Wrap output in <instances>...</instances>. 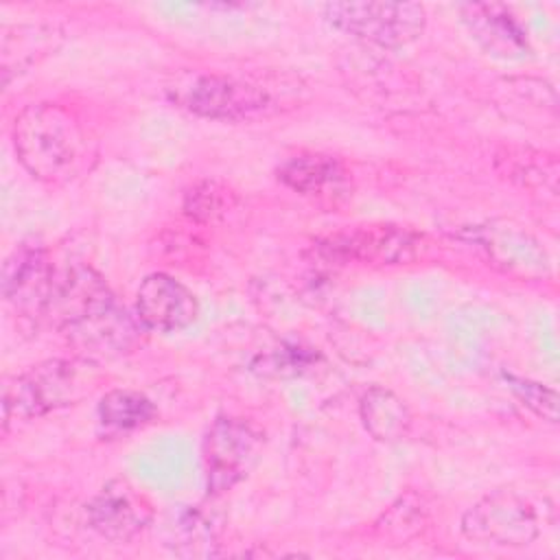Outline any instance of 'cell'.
<instances>
[{
    "label": "cell",
    "instance_id": "obj_1",
    "mask_svg": "<svg viewBox=\"0 0 560 560\" xmlns=\"http://www.w3.org/2000/svg\"><path fill=\"white\" fill-rule=\"evenodd\" d=\"M11 136L20 164L46 184L77 179L94 158L81 122L55 103L26 105L15 116Z\"/></svg>",
    "mask_w": 560,
    "mask_h": 560
},
{
    "label": "cell",
    "instance_id": "obj_2",
    "mask_svg": "<svg viewBox=\"0 0 560 560\" xmlns=\"http://www.w3.org/2000/svg\"><path fill=\"white\" fill-rule=\"evenodd\" d=\"M90 392L83 365L66 359H50L33 365L4 385L2 418L4 429L18 420H33L48 411L77 402Z\"/></svg>",
    "mask_w": 560,
    "mask_h": 560
},
{
    "label": "cell",
    "instance_id": "obj_3",
    "mask_svg": "<svg viewBox=\"0 0 560 560\" xmlns=\"http://www.w3.org/2000/svg\"><path fill=\"white\" fill-rule=\"evenodd\" d=\"M324 18L337 31L387 48L411 44L427 24L418 2H328Z\"/></svg>",
    "mask_w": 560,
    "mask_h": 560
},
{
    "label": "cell",
    "instance_id": "obj_4",
    "mask_svg": "<svg viewBox=\"0 0 560 560\" xmlns=\"http://www.w3.org/2000/svg\"><path fill=\"white\" fill-rule=\"evenodd\" d=\"M262 453V433L241 418H217L203 440L208 490L225 492L243 481Z\"/></svg>",
    "mask_w": 560,
    "mask_h": 560
},
{
    "label": "cell",
    "instance_id": "obj_5",
    "mask_svg": "<svg viewBox=\"0 0 560 560\" xmlns=\"http://www.w3.org/2000/svg\"><path fill=\"white\" fill-rule=\"evenodd\" d=\"M142 330L147 328L140 319L129 315L116 298L96 304L61 328L68 343L85 361H107L131 352Z\"/></svg>",
    "mask_w": 560,
    "mask_h": 560
},
{
    "label": "cell",
    "instance_id": "obj_6",
    "mask_svg": "<svg viewBox=\"0 0 560 560\" xmlns=\"http://www.w3.org/2000/svg\"><path fill=\"white\" fill-rule=\"evenodd\" d=\"M462 532L475 542L523 547L538 536V518L523 497L497 490L464 512Z\"/></svg>",
    "mask_w": 560,
    "mask_h": 560
},
{
    "label": "cell",
    "instance_id": "obj_7",
    "mask_svg": "<svg viewBox=\"0 0 560 560\" xmlns=\"http://www.w3.org/2000/svg\"><path fill=\"white\" fill-rule=\"evenodd\" d=\"M175 101L188 112L212 120H243L269 107L265 90L221 74H197L175 88Z\"/></svg>",
    "mask_w": 560,
    "mask_h": 560
},
{
    "label": "cell",
    "instance_id": "obj_8",
    "mask_svg": "<svg viewBox=\"0 0 560 560\" xmlns=\"http://www.w3.org/2000/svg\"><path fill=\"white\" fill-rule=\"evenodd\" d=\"M55 271L44 247L20 245L2 265V293L7 302L24 317H46Z\"/></svg>",
    "mask_w": 560,
    "mask_h": 560
},
{
    "label": "cell",
    "instance_id": "obj_9",
    "mask_svg": "<svg viewBox=\"0 0 560 560\" xmlns=\"http://www.w3.org/2000/svg\"><path fill=\"white\" fill-rule=\"evenodd\" d=\"M88 523L94 532L112 542L136 538L153 518L147 497L125 479L105 483L88 503Z\"/></svg>",
    "mask_w": 560,
    "mask_h": 560
},
{
    "label": "cell",
    "instance_id": "obj_10",
    "mask_svg": "<svg viewBox=\"0 0 560 560\" xmlns=\"http://www.w3.org/2000/svg\"><path fill=\"white\" fill-rule=\"evenodd\" d=\"M330 258L361 260L374 265L411 262L418 256L420 236L398 225H365L322 243Z\"/></svg>",
    "mask_w": 560,
    "mask_h": 560
},
{
    "label": "cell",
    "instance_id": "obj_11",
    "mask_svg": "<svg viewBox=\"0 0 560 560\" xmlns=\"http://www.w3.org/2000/svg\"><path fill=\"white\" fill-rule=\"evenodd\" d=\"M199 315L192 291L166 273L147 276L136 293V317L147 330L175 332Z\"/></svg>",
    "mask_w": 560,
    "mask_h": 560
},
{
    "label": "cell",
    "instance_id": "obj_12",
    "mask_svg": "<svg viewBox=\"0 0 560 560\" xmlns=\"http://www.w3.org/2000/svg\"><path fill=\"white\" fill-rule=\"evenodd\" d=\"M470 35L492 55L516 59L527 52V37L508 7L492 2H468L459 7Z\"/></svg>",
    "mask_w": 560,
    "mask_h": 560
},
{
    "label": "cell",
    "instance_id": "obj_13",
    "mask_svg": "<svg viewBox=\"0 0 560 560\" xmlns=\"http://www.w3.org/2000/svg\"><path fill=\"white\" fill-rule=\"evenodd\" d=\"M365 431L378 442H396L409 433L411 413L402 398L385 387H370L359 402Z\"/></svg>",
    "mask_w": 560,
    "mask_h": 560
},
{
    "label": "cell",
    "instance_id": "obj_14",
    "mask_svg": "<svg viewBox=\"0 0 560 560\" xmlns=\"http://www.w3.org/2000/svg\"><path fill=\"white\" fill-rule=\"evenodd\" d=\"M343 177L341 164L324 153H298L278 166V179L295 192L317 195L339 184Z\"/></svg>",
    "mask_w": 560,
    "mask_h": 560
},
{
    "label": "cell",
    "instance_id": "obj_15",
    "mask_svg": "<svg viewBox=\"0 0 560 560\" xmlns=\"http://www.w3.org/2000/svg\"><path fill=\"white\" fill-rule=\"evenodd\" d=\"M166 547L177 556H214L217 532L212 521L199 508H179L166 521Z\"/></svg>",
    "mask_w": 560,
    "mask_h": 560
},
{
    "label": "cell",
    "instance_id": "obj_16",
    "mask_svg": "<svg viewBox=\"0 0 560 560\" xmlns=\"http://www.w3.org/2000/svg\"><path fill=\"white\" fill-rule=\"evenodd\" d=\"M96 413L107 433H125L149 424L155 418V405L140 392L112 389L101 398Z\"/></svg>",
    "mask_w": 560,
    "mask_h": 560
},
{
    "label": "cell",
    "instance_id": "obj_17",
    "mask_svg": "<svg viewBox=\"0 0 560 560\" xmlns=\"http://www.w3.org/2000/svg\"><path fill=\"white\" fill-rule=\"evenodd\" d=\"M488 249H492V254L499 262H505L508 267H516L525 273L529 269L545 273V269H547L545 252L538 247V243L534 238H529L523 232L503 230V232L494 234Z\"/></svg>",
    "mask_w": 560,
    "mask_h": 560
},
{
    "label": "cell",
    "instance_id": "obj_18",
    "mask_svg": "<svg viewBox=\"0 0 560 560\" xmlns=\"http://www.w3.org/2000/svg\"><path fill=\"white\" fill-rule=\"evenodd\" d=\"M505 383L508 387L514 392V396L529 407L536 416L556 422L558 420V394L540 383L527 381V378H518L512 374H505Z\"/></svg>",
    "mask_w": 560,
    "mask_h": 560
},
{
    "label": "cell",
    "instance_id": "obj_19",
    "mask_svg": "<svg viewBox=\"0 0 560 560\" xmlns=\"http://www.w3.org/2000/svg\"><path fill=\"white\" fill-rule=\"evenodd\" d=\"M230 208V190L214 182H203L186 195L184 210L197 221H210Z\"/></svg>",
    "mask_w": 560,
    "mask_h": 560
}]
</instances>
